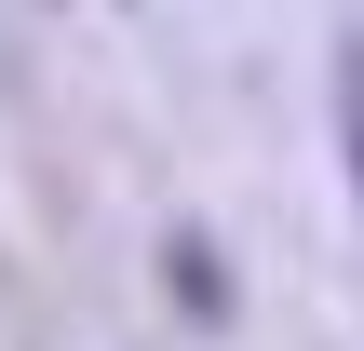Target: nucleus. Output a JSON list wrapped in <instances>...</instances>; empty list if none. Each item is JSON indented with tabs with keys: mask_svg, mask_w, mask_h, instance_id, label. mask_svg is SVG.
I'll list each match as a JSON object with an SVG mask.
<instances>
[{
	"mask_svg": "<svg viewBox=\"0 0 364 351\" xmlns=\"http://www.w3.org/2000/svg\"><path fill=\"white\" fill-rule=\"evenodd\" d=\"M351 176H364V122H351Z\"/></svg>",
	"mask_w": 364,
	"mask_h": 351,
	"instance_id": "1",
	"label": "nucleus"
}]
</instances>
